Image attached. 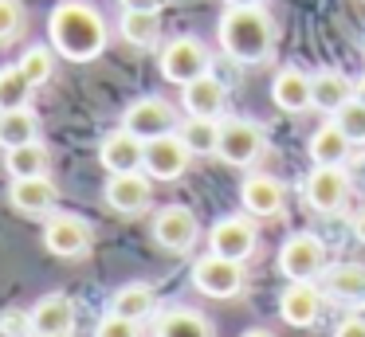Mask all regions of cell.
Returning <instances> with one entry per match:
<instances>
[{
    "label": "cell",
    "instance_id": "obj_7",
    "mask_svg": "<svg viewBox=\"0 0 365 337\" xmlns=\"http://www.w3.org/2000/svg\"><path fill=\"white\" fill-rule=\"evenodd\" d=\"M208 63H212V59H208V51H205L200 39L177 36V39H169L165 51H161V75H165L169 83L185 86V83H192V78L205 75Z\"/></svg>",
    "mask_w": 365,
    "mask_h": 337
},
{
    "label": "cell",
    "instance_id": "obj_3",
    "mask_svg": "<svg viewBox=\"0 0 365 337\" xmlns=\"http://www.w3.org/2000/svg\"><path fill=\"white\" fill-rule=\"evenodd\" d=\"M263 149H267V138H263V130L255 122H247V118L220 122V141H216V157L220 161L236 165V169H247V165L259 161Z\"/></svg>",
    "mask_w": 365,
    "mask_h": 337
},
{
    "label": "cell",
    "instance_id": "obj_19",
    "mask_svg": "<svg viewBox=\"0 0 365 337\" xmlns=\"http://www.w3.org/2000/svg\"><path fill=\"white\" fill-rule=\"evenodd\" d=\"M240 204H244L247 216L263 219V216H279L283 212V185L275 177H263V172H252V177L240 185Z\"/></svg>",
    "mask_w": 365,
    "mask_h": 337
},
{
    "label": "cell",
    "instance_id": "obj_10",
    "mask_svg": "<svg viewBox=\"0 0 365 337\" xmlns=\"http://www.w3.org/2000/svg\"><path fill=\"white\" fill-rule=\"evenodd\" d=\"M208 251H216V255H224V259H236V263L252 259L255 255V224L247 216L216 219L212 232H208Z\"/></svg>",
    "mask_w": 365,
    "mask_h": 337
},
{
    "label": "cell",
    "instance_id": "obj_2",
    "mask_svg": "<svg viewBox=\"0 0 365 337\" xmlns=\"http://www.w3.org/2000/svg\"><path fill=\"white\" fill-rule=\"evenodd\" d=\"M216 36H220V47L236 63H263L271 59V47H275V20L263 12V4L228 8L220 16Z\"/></svg>",
    "mask_w": 365,
    "mask_h": 337
},
{
    "label": "cell",
    "instance_id": "obj_9",
    "mask_svg": "<svg viewBox=\"0 0 365 337\" xmlns=\"http://www.w3.org/2000/svg\"><path fill=\"white\" fill-rule=\"evenodd\" d=\"M279 318L291 329H310L322 318V290L314 286V279L287 282V290L279 294Z\"/></svg>",
    "mask_w": 365,
    "mask_h": 337
},
{
    "label": "cell",
    "instance_id": "obj_17",
    "mask_svg": "<svg viewBox=\"0 0 365 337\" xmlns=\"http://www.w3.org/2000/svg\"><path fill=\"white\" fill-rule=\"evenodd\" d=\"M32 333L36 337H71L75 333V302L67 294H43L32 306Z\"/></svg>",
    "mask_w": 365,
    "mask_h": 337
},
{
    "label": "cell",
    "instance_id": "obj_5",
    "mask_svg": "<svg viewBox=\"0 0 365 337\" xmlns=\"http://www.w3.org/2000/svg\"><path fill=\"white\" fill-rule=\"evenodd\" d=\"M192 286L205 298H236L244 290V271L236 259H224L216 251H208L205 259L192 263Z\"/></svg>",
    "mask_w": 365,
    "mask_h": 337
},
{
    "label": "cell",
    "instance_id": "obj_1",
    "mask_svg": "<svg viewBox=\"0 0 365 337\" xmlns=\"http://www.w3.org/2000/svg\"><path fill=\"white\" fill-rule=\"evenodd\" d=\"M48 31H51L56 51L67 55V59H75V63L95 59V55H103V47H106L103 16H98L91 4H79V0L59 4L56 12L48 16Z\"/></svg>",
    "mask_w": 365,
    "mask_h": 337
},
{
    "label": "cell",
    "instance_id": "obj_41",
    "mask_svg": "<svg viewBox=\"0 0 365 337\" xmlns=\"http://www.w3.org/2000/svg\"><path fill=\"white\" fill-rule=\"evenodd\" d=\"M240 337H271L267 329H247V333H240Z\"/></svg>",
    "mask_w": 365,
    "mask_h": 337
},
{
    "label": "cell",
    "instance_id": "obj_11",
    "mask_svg": "<svg viewBox=\"0 0 365 337\" xmlns=\"http://www.w3.org/2000/svg\"><path fill=\"white\" fill-rule=\"evenodd\" d=\"M197 235H200V224L185 204H169V208H161L158 219H153V239L165 251H173V255H185V251L197 243Z\"/></svg>",
    "mask_w": 365,
    "mask_h": 337
},
{
    "label": "cell",
    "instance_id": "obj_6",
    "mask_svg": "<svg viewBox=\"0 0 365 337\" xmlns=\"http://www.w3.org/2000/svg\"><path fill=\"white\" fill-rule=\"evenodd\" d=\"M279 271L287 274V282L294 279H318L326 271V243L310 232H299L279 247Z\"/></svg>",
    "mask_w": 365,
    "mask_h": 337
},
{
    "label": "cell",
    "instance_id": "obj_30",
    "mask_svg": "<svg viewBox=\"0 0 365 337\" xmlns=\"http://www.w3.org/2000/svg\"><path fill=\"white\" fill-rule=\"evenodd\" d=\"M28 94H32V83L20 67H4L0 71V110H16L28 106Z\"/></svg>",
    "mask_w": 365,
    "mask_h": 337
},
{
    "label": "cell",
    "instance_id": "obj_20",
    "mask_svg": "<svg viewBox=\"0 0 365 337\" xmlns=\"http://www.w3.org/2000/svg\"><path fill=\"white\" fill-rule=\"evenodd\" d=\"M181 102L185 110H189L192 118H220L224 102H228V90H224V83L212 75V71H205L200 78H192V83L181 86Z\"/></svg>",
    "mask_w": 365,
    "mask_h": 337
},
{
    "label": "cell",
    "instance_id": "obj_14",
    "mask_svg": "<svg viewBox=\"0 0 365 337\" xmlns=\"http://www.w3.org/2000/svg\"><path fill=\"white\" fill-rule=\"evenodd\" d=\"M56 200H59V188L48 177H16L9 188V204L20 216H32V219H48Z\"/></svg>",
    "mask_w": 365,
    "mask_h": 337
},
{
    "label": "cell",
    "instance_id": "obj_37",
    "mask_svg": "<svg viewBox=\"0 0 365 337\" xmlns=\"http://www.w3.org/2000/svg\"><path fill=\"white\" fill-rule=\"evenodd\" d=\"M161 4L165 0H122V8H130V12H161Z\"/></svg>",
    "mask_w": 365,
    "mask_h": 337
},
{
    "label": "cell",
    "instance_id": "obj_18",
    "mask_svg": "<svg viewBox=\"0 0 365 337\" xmlns=\"http://www.w3.org/2000/svg\"><path fill=\"white\" fill-rule=\"evenodd\" d=\"M271 98L287 114H302V110L314 106V78L302 67H283L275 75V83H271Z\"/></svg>",
    "mask_w": 365,
    "mask_h": 337
},
{
    "label": "cell",
    "instance_id": "obj_32",
    "mask_svg": "<svg viewBox=\"0 0 365 337\" xmlns=\"http://www.w3.org/2000/svg\"><path fill=\"white\" fill-rule=\"evenodd\" d=\"M334 122L346 130V138L354 141V145H365V102L361 98H349L346 106L334 114Z\"/></svg>",
    "mask_w": 365,
    "mask_h": 337
},
{
    "label": "cell",
    "instance_id": "obj_38",
    "mask_svg": "<svg viewBox=\"0 0 365 337\" xmlns=\"http://www.w3.org/2000/svg\"><path fill=\"white\" fill-rule=\"evenodd\" d=\"M354 235H357V243H365V208L354 216Z\"/></svg>",
    "mask_w": 365,
    "mask_h": 337
},
{
    "label": "cell",
    "instance_id": "obj_8",
    "mask_svg": "<svg viewBox=\"0 0 365 337\" xmlns=\"http://www.w3.org/2000/svg\"><path fill=\"white\" fill-rule=\"evenodd\" d=\"M189 161H192V149L185 145V138L177 130H169V133H161V138L145 141V165H142V169L150 172L153 180L181 177V172L189 169Z\"/></svg>",
    "mask_w": 365,
    "mask_h": 337
},
{
    "label": "cell",
    "instance_id": "obj_28",
    "mask_svg": "<svg viewBox=\"0 0 365 337\" xmlns=\"http://www.w3.org/2000/svg\"><path fill=\"white\" fill-rule=\"evenodd\" d=\"M122 39L134 47H153L161 36V20L158 12H130V8H122Z\"/></svg>",
    "mask_w": 365,
    "mask_h": 337
},
{
    "label": "cell",
    "instance_id": "obj_22",
    "mask_svg": "<svg viewBox=\"0 0 365 337\" xmlns=\"http://www.w3.org/2000/svg\"><path fill=\"white\" fill-rule=\"evenodd\" d=\"M310 78H314V110H322V114H338V110L354 98V78L341 75V71L322 67Z\"/></svg>",
    "mask_w": 365,
    "mask_h": 337
},
{
    "label": "cell",
    "instance_id": "obj_36",
    "mask_svg": "<svg viewBox=\"0 0 365 337\" xmlns=\"http://www.w3.org/2000/svg\"><path fill=\"white\" fill-rule=\"evenodd\" d=\"M334 337H365V318H361V313H349V318H341L338 329H334Z\"/></svg>",
    "mask_w": 365,
    "mask_h": 337
},
{
    "label": "cell",
    "instance_id": "obj_4",
    "mask_svg": "<svg viewBox=\"0 0 365 337\" xmlns=\"http://www.w3.org/2000/svg\"><path fill=\"white\" fill-rule=\"evenodd\" d=\"M302 196H307V204L318 212V216H334L349 196L346 165H314L310 177H307V185H302Z\"/></svg>",
    "mask_w": 365,
    "mask_h": 337
},
{
    "label": "cell",
    "instance_id": "obj_34",
    "mask_svg": "<svg viewBox=\"0 0 365 337\" xmlns=\"http://www.w3.org/2000/svg\"><path fill=\"white\" fill-rule=\"evenodd\" d=\"M95 337H142V333H138V321L122 318V313H106L95 326Z\"/></svg>",
    "mask_w": 365,
    "mask_h": 337
},
{
    "label": "cell",
    "instance_id": "obj_33",
    "mask_svg": "<svg viewBox=\"0 0 365 337\" xmlns=\"http://www.w3.org/2000/svg\"><path fill=\"white\" fill-rule=\"evenodd\" d=\"M0 337H36L32 333V310H4L0 313Z\"/></svg>",
    "mask_w": 365,
    "mask_h": 337
},
{
    "label": "cell",
    "instance_id": "obj_16",
    "mask_svg": "<svg viewBox=\"0 0 365 337\" xmlns=\"http://www.w3.org/2000/svg\"><path fill=\"white\" fill-rule=\"evenodd\" d=\"M98 161H103L106 172H138L145 165V141L122 125V130H114V133L103 138V145H98Z\"/></svg>",
    "mask_w": 365,
    "mask_h": 337
},
{
    "label": "cell",
    "instance_id": "obj_21",
    "mask_svg": "<svg viewBox=\"0 0 365 337\" xmlns=\"http://www.w3.org/2000/svg\"><path fill=\"white\" fill-rule=\"evenodd\" d=\"M307 153H310L314 165H346L349 153H354V141L346 138V130H341L338 122H326V125H318V130L310 133Z\"/></svg>",
    "mask_w": 365,
    "mask_h": 337
},
{
    "label": "cell",
    "instance_id": "obj_26",
    "mask_svg": "<svg viewBox=\"0 0 365 337\" xmlns=\"http://www.w3.org/2000/svg\"><path fill=\"white\" fill-rule=\"evenodd\" d=\"M40 133V122L28 106H16V110H0V145L4 149H16L24 141H36Z\"/></svg>",
    "mask_w": 365,
    "mask_h": 337
},
{
    "label": "cell",
    "instance_id": "obj_15",
    "mask_svg": "<svg viewBox=\"0 0 365 337\" xmlns=\"http://www.w3.org/2000/svg\"><path fill=\"white\" fill-rule=\"evenodd\" d=\"M122 125H126L130 133H138L142 141H153V138H161V133L173 130L177 114H173V106H169L165 98H138L134 106L122 114Z\"/></svg>",
    "mask_w": 365,
    "mask_h": 337
},
{
    "label": "cell",
    "instance_id": "obj_27",
    "mask_svg": "<svg viewBox=\"0 0 365 337\" xmlns=\"http://www.w3.org/2000/svg\"><path fill=\"white\" fill-rule=\"evenodd\" d=\"M158 337H212V326L197 310H165L158 318Z\"/></svg>",
    "mask_w": 365,
    "mask_h": 337
},
{
    "label": "cell",
    "instance_id": "obj_35",
    "mask_svg": "<svg viewBox=\"0 0 365 337\" xmlns=\"http://www.w3.org/2000/svg\"><path fill=\"white\" fill-rule=\"evenodd\" d=\"M20 24H24V8H20V0H0V43L16 36Z\"/></svg>",
    "mask_w": 365,
    "mask_h": 337
},
{
    "label": "cell",
    "instance_id": "obj_40",
    "mask_svg": "<svg viewBox=\"0 0 365 337\" xmlns=\"http://www.w3.org/2000/svg\"><path fill=\"white\" fill-rule=\"evenodd\" d=\"M228 8H252V4H259V0H224Z\"/></svg>",
    "mask_w": 365,
    "mask_h": 337
},
{
    "label": "cell",
    "instance_id": "obj_25",
    "mask_svg": "<svg viewBox=\"0 0 365 337\" xmlns=\"http://www.w3.org/2000/svg\"><path fill=\"white\" fill-rule=\"evenodd\" d=\"M48 165H51V157L40 141H24V145L4 153V169H9L12 180L16 177H48Z\"/></svg>",
    "mask_w": 365,
    "mask_h": 337
},
{
    "label": "cell",
    "instance_id": "obj_23",
    "mask_svg": "<svg viewBox=\"0 0 365 337\" xmlns=\"http://www.w3.org/2000/svg\"><path fill=\"white\" fill-rule=\"evenodd\" d=\"M326 294L341 298V302H361L365 298V266L361 263H334L322 271Z\"/></svg>",
    "mask_w": 365,
    "mask_h": 337
},
{
    "label": "cell",
    "instance_id": "obj_24",
    "mask_svg": "<svg viewBox=\"0 0 365 337\" xmlns=\"http://www.w3.org/2000/svg\"><path fill=\"white\" fill-rule=\"evenodd\" d=\"M153 310H158V294H153L145 282H130V286H122L118 294L110 298V313H122V318H130V321H145Z\"/></svg>",
    "mask_w": 365,
    "mask_h": 337
},
{
    "label": "cell",
    "instance_id": "obj_39",
    "mask_svg": "<svg viewBox=\"0 0 365 337\" xmlns=\"http://www.w3.org/2000/svg\"><path fill=\"white\" fill-rule=\"evenodd\" d=\"M354 98H361V102H365V75L354 83Z\"/></svg>",
    "mask_w": 365,
    "mask_h": 337
},
{
    "label": "cell",
    "instance_id": "obj_29",
    "mask_svg": "<svg viewBox=\"0 0 365 337\" xmlns=\"http://www.w3.org/2000/svg\"><path fill=\"white\" fill-rule=\"evenodd\" d=\"M185 138V145L192 149V153H216V141H220V122L216 118H185L181 130H177Z\"/></svg>",
    "mask_w": 365,
    "mask_h": 337
},
{
    "label": "cell",
    "instance_id": "obj_13",
    "mask_svg": "<svg viewBox=\"0 0 365 337\" xmlns=\"http://www.w3.org/2000/svg\"><path fill=\"white\" fill-rule=\"evenodd\" d=\"M43 247L59 259H79L91 251V227L79 216H48V224H43Z\"/></svg>",
    "mask_w": 365,
    "mask_h": 337
},
{
    "label": "cell",
    "instance_id": "obj_31",
    "mask_svg": "<svg viewBox=\"0 0 365 337\" xmlns=\"http://www.w3.org/2000/svg\"><path fill=\"white\" fill-rule=\"evenodd\" d=\"M16 67L28 75V83H32V86H40V83H48L51 71H56V55H51L48 47H28L24 59H20Z\"/></svg>",
    "mask_w": 365,
    "mask_h": 337
},
{
    "label": "cell",
    "instance_id": "obj_12",
    "mask_svg": "<svg viewBox=\"0 0 365 337\" xmlns=\"http://www.w3.org/2000/svg\"><path fill=\"white\" fill-rule=\"evenodd\" d=\"M153 200V185H150V172L138 169V172H110L106 180V204L122 216H138L145 212Z\"/></svg>",
    "mask_w": 365,
    "mask_h": 337
}]
</instances>
